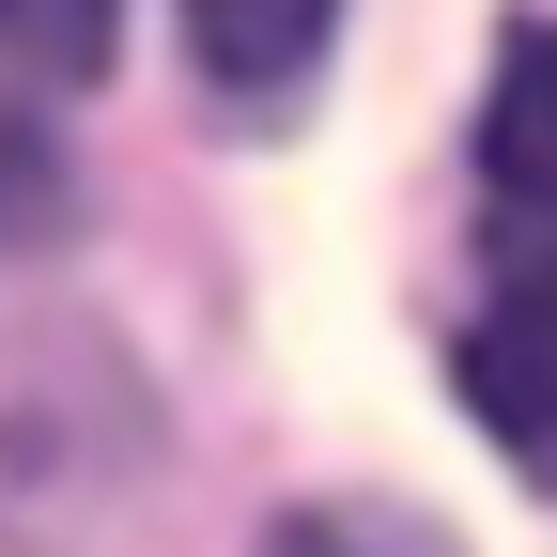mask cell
Wrapping results in <instances>:
<instances>
[{
	"label": "cell",
	"instance_id": "6",
	"mask_svg": "<svg viewBox=\"0 0 557 557\" xmlns=\"http://www.w3.org/2000/svg\"><path fill=\"white\" fill-rule=\"evenodd\" d=\"M124 32V0H0V62H32V78H94Z\"/></svg>",
	"mask_w": 557,
	"mask_h": 557
},
{
	"label": "cell",
	"instance_id": "1",
	"mask_svg": "<svg viewBox=\"0 0 557 557\" xmlns=\"http://www.w3.org/2000/svg\"><path fill=\"white\" fill-rule=\"evenodd\" d=\"M480 218L511 263H557V16L496 32V78H480Z\"/></svg>",
	"mask_w": 557,
	"mask_h": 557
},
{
	"label": "cell",
	"instance_id": "3",
	"mask_svg": "<svg viewBox=\"0 0 557 557\" xmlns=\"http://www.w3.org/2000/svg\"><path fill=\"white\" fill-rule=\"evenodd\" d=\"M171 16H186V62H201V94L233 124H295L310 78H325L341 0H171Z\"/></svg>",
	"mask_w": 557,
	"mask_h": 557
},
{
	"label": "cell",
	"instance_id": "2",
	"mask_svg": "<svg viewBox=\"0 0 557 557\" xmlns=\"http://www.w3.org/2000/svg\"><path fill=\"white\" fill-rule=\"evenodd\" d=\"M449 387H465V418H480L527 480H557V263H511V295L465 325Z\"/></svg>",
	"mask_w": 557,
	"mask_h": 557
},
{
	"label": "cell",
	"instance_id": "7",
	"mask_svg": "<svg viewBox=\"0 0 557 557\" xmlns=\"http://www.w3.org/2000/svg\"><path fill=\"white\" fill-rule=\"evenodd\" d=\"M542 496H557V480H542Z\"/></svg>",
	"mask_w": 557,
	"mask_h": 557
},
{
	"label": "cell",
	"instance_id": "5",
	"mask_svg": "<svg viewBox=\"0 0 557 557\" xmlns=\"http://www.w3.org/2000/svg\"><path fill=\"white\" fill-rule=\"evenodd\" d=\"M62 218H78V186H62V139L16 109V78H0V248H47Z\"/></svg>",
	"mask_w": 557,
	"mask_h": 557
},
{
	"label": "cell",
	"instance_id": "4",
	"mask_svg": "<svg viewBox=\"0 0 557 557\" xmlns=\"http://www.w3.org/2000/svg\"><path fill=\"white\" fill-rule=\"evenodd\" d=\"M263 557H465L434 511H403V496H310V511H278Z\"/></svg>",
	"mask_w": 557,
	"mask_h": 557
}]
</instances>
